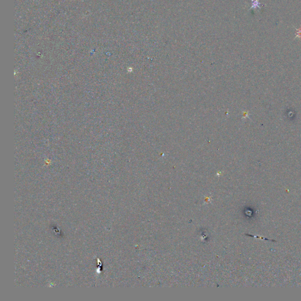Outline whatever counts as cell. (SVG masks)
I'll use <instances>...</instances> for the list:
<instances>
[{
  "label": "cell",
  "mask_w": 301,
  "mask_h": 301,
  "mask_svg": "<svg viewBox=\"0 0 301 301\" xmlns=\"http://www.w3.org/2000/svg\"><path fill=\"white\" fill-rule=\"evenodd\" d=\"M252 2V5L251 9H256V8H261V3L259 2V0H251Z\"/></svg>",
  "instance_id": "6da1fadb"
},
{
  "label": "cell",
  "mask_w": 301,
  "mask_h": 301,
  "mask_svg": "<svg viewBox=\"0 0 301 301\" xmlns=\"http://www.w3.org/2000/svg\"><path fill=\"white\" fill-rule=\"evenodd\" d=\"M297 30V34H296V38H300L301 37V28H295Z\"/></svg>",
  "instance_id": "7a4b0ae2"
}]
</instances>
